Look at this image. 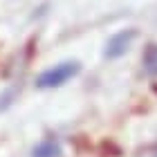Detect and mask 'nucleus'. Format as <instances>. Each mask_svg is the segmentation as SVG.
Wrapping results in <instances>:
<instances>
[{"instance_id":"nucleus-2","label":"nucleus","mask_w":157,"mask_h":157,"mask_svg":"<svg viewBox=\"0 0 157 157\" xmlns=\"http://www.w3.org/2000/svg\"><path fill=\"white\" fill-rule=\"evenodd\" d=\"M135 38H137V29H121L117 34H112V36L108 38V43H105V49H103V56L108 61H117L121 59V56H126V52L132 47Z\"/></svg>"},{"instance_id":"nucleus-6","label":"nucleus","mask_w":157,"mask_h":157,"mask_svg":"<svg viewBox=\"0 0 157 157\" xmlns=\"http://www.w3.org/2000/svg\"><path fill=\"white\" fill-rule=\"evenodd\" d=\"M153 92H155V94H157V83H155V85H153Z\"/></svg>"},{"instance_id":"nucleus-3","label":"nucleus","mask_w":157,"mask_h":157,"mask_svg":"<svg viewBox=\"0 0 157 157\" xmlns=\"http://www.w3.org/2000/svg\"><path fill=\"white\" fill-rule=\"evenodd\" d=\"M63 148L59 144V139H43L40 144L32 148V157H61Z\"/></svg>"},{"instance_id":"nucleus-4","label":"nucleus","mask_w":157,"mask_h":157,"mask_svg":"<svg viewBox=\"0 0 157 157\" xmlns=\"http://www.w3.org/2000/svg\"><path fill=\"white\" fill-rule=\"evenodd\" d=\"M141 63H144V72L157 76V43H148L141 54Z\"/></svg>"},{"instance_id":"nucleus-5","label":"nucleus","mask_w":157,"mask_h":157,"mask_svg":"<svg viewBox=\"0 0 157 157\" xmlns=\"http://www.w3.org/2000/svg\"><path fill=\"white\" fill-rule=\"evenodd\" d=\"M16 97H18L16 88H9V90H5L2 94H0V115H2L5 110H9V108H11L13 101H16Z\"/></svg>"},{"instance_id":"nucleus-1","label":"nucleus","mask_w":157,"mask_h":157,"mask_svg":"<svg viewBox=\"0 0 157 157\" xmlns=\"http://www.w3.org/2000/svg\"><path fill=\"white\" fill-rule=\"evenodd\" d=\"M78 72H81V63L78 61H63V63L45 70V72H40L36 76V88H40V90L61 88V85H65L70 78H74Z\"/></svg>"},{"instance_id":"nucleus-7","label":"nucleus","mask_w":157,"mask_h":157,"mask_svg":"<svg viewBox=\"0 0 157 157\" xmlns=\"http://www.w3.org/2000/svg\"><path fill=\"white\" fill-rule=\"evenodd\" d=\"M153 157H157V153H155V155H153Z\"/></svg>"}]
</instances>
